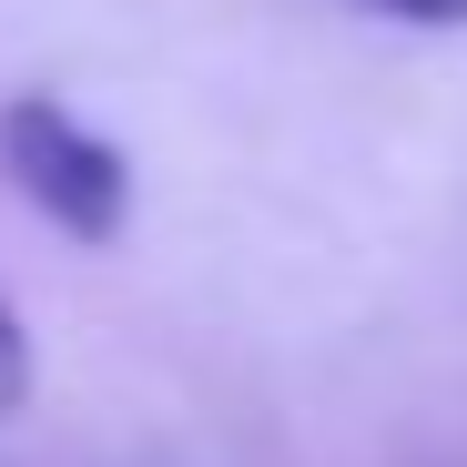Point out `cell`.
<instances>
[{"instance_id": "6da1fadb", "label": "cell", "mask_w": 467, "mask_h": 467, "mask_svg": "<svg viewBox=\"0 0 467 467\" xmlns=\"http://www.w3.org/2000/svg\"><path fill=\"white\" fill-rule=\"evenodd\" d=\"M0 173H11V193L71 234V244H122V223H132V163H122V142H102L92 122H71L51 92H11L0 102Z\"/></svg>"}, {"instance_id": "7a4b0ae2", "label": "cell", "mask_w": 467, "mask_h": 467, "mask_svg": "<svg viewBox=\"0 0 467 467\" xmlns=\"http://www.w3.org/2000/svg\"><path fill=\"white\" fill-rule=\"evenodd\" d=\"M31 407V336H21V316L0 305V427H11Z\"/></svg>"}, {"instance_id": "3957f363", "label": "cell", "mask_w": 467, "mask_h": 467, "mask_svg": "<svg viewBox=\"0 0 467 467\" xmlns=\"http://www.w3.org/2000/svg\"><path fill=\"white\" fill-rule=\"evenodd\" d=\"M366 11L407 21V31H467V0H366Z\"/></svg>"}]
</instances>
